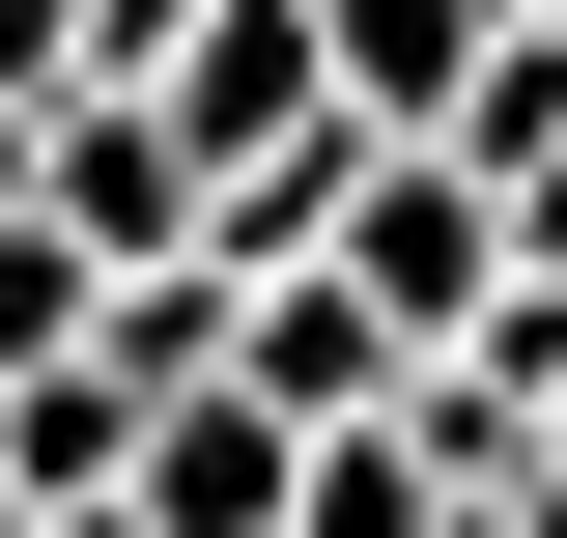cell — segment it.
I'll list each match as a JSON object with an SVG mask.
<instances>
[{
	"instance_id": "cell-3",
	"label": "cell",
	"mask_w": 567,
	"mask_h": 538,
	"mask_svg": "<svg viewBox=\"0 0 567 538\" xmlns=\"http://www.w3.org/2000/svg\"><path fill=\"white\" fill-rule=\"evenodd\" d=\"M341 283H369V312L425 340V369H454V340L511 312V199H483V170H425V142H398V170H369V199H341Z\"/></svg>"
},
{
	"instance_id": "cell-7",
	"label": "cell",
	"mask_w": 567,
	"mask_h": 538,
	"mask_svg": "<svg viewBox=\"0 0 567 538\" xmlns=\"http://www.w3.org/2000/svg\"><path fill=\"white\" fill-rule=\"evenodd\" d=\"M58 538H142V510H58Z\"/></svg>"
},
{
	"instance_id": "cell-8",
	"label": "cell",
	"mask_w": 567,
	"mask_h": 538,
	"mask_svg": "<svg viewBox=\"0 0 567 538\" xmlns=\"http://www.w3.org/2000/svg\"><path fill=\"white\" fill-rule=\"evenodd\" d=\"M0 538H29V482H0Z\"/></svg>"
},
{
	"instance_id": "cell-1",
	"label": "cell",
	"mask_w": 567,
	"mask_h": 538,
	"mask_svg": "<svg viewBox=\"0 0 567 538\" xmlns=\"http://www.w3.org/2000/svg\"><path fill=\"white\" fill-rule=\"evenodd\" d=\"M142 114L199 142V199H284V170L341 142V29H312V0H227V29H199L171 85H142Z\"/></svg>"
},
{
	"instance_id": "cell-5",
	"label": "cell",
	"mask_w": 567,
	"mask_h": 538,
	"mask_svg": "<svg viewBox=\"0 0 567 538\" xmlns=\"http://www.w3.org/2000/svg\"><path fill=\"white\" fill-rule=\"evenodd\" d=\"M85 340H114V283H85L58 227H0V397H29V369H85Z\"/></svg>"
},
{
	"instance_id": "cell-6",
	"label": "cell",
	"mask_w": 567,
	"mask_h": 538,
	"mask_svg": "<svg viewBox=\"0 0 567 538\" xmlns=\"http://www.w3.org/2000/svg\"><path fill=\"white\" fill-rule=\"evenodd\" d=\"M29 114H85V0H0V142Z\"/></svg>"
},
{
	"instance_id": "cell-2",
	"label": "cell",
	"mask_w": 567,
	"mask_h": 538,
	"mask_svg": "<svg viewBox=\"0 0 567 538\" xmlns=\"http://www.w3.org/2000/svg\"><path fill=\"white\" fill-rule=\"evenodd\" d=\"M29 227H58L85 283H199V256H227V199H199V142H171V114H114V85H85V114L29 142Z\"/></svg>"
},
{
	"instance_id": "cell-4",
	"label": "cell",
	"mask_w": 567,
	"mask_h": 538,
	"mask_svg": "<svg viewBox=\"0 0 567 538\" xmlns=\"http://www.w3.org/2000/svg\"><path fill=\"white\" fill-rule=\"evenodd\" d=\"M312 29H341V142H454V114H483V58H511L483 0H312Z\"/></svg>"
}]
</instances>
